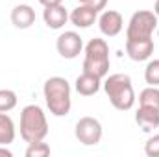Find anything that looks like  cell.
<instances>
[{"mask_svg": "<svg viewBox=\"0 0 159 157\" xmlns=\"http://www.w3.org/2000/svg\"><path fill=\"white\" fill-rule=\"evenodd\" d=\"M44 102L48 111L54 117H67L72 107V98H70V85L69 81L61 76H52L44 81L43 87Z\"/></svg>", "mask_w": 159, "mask_h": 157, "instance_id": "cell-1", "label": "cell"}, {"mask_svg": "<svg viewBox=\"0 0 159 157\" xmlns=\"http://www.w3.org/2000/svg\"><path fill=\"white\" fill-rule=\"evenodd\" d=\"M104 91L111 102V105L119 111H129L135 104V91L131 78L128 74H111L104 81Z\"/></svg>", "mask_w": 159, "mask_h": 157, "instance_id": "cell-2", "label": "cell"}, {"mask_svg": "<svg viewBox=\"0 0 159 157\" xmlns=\"http://www.w3.org/2000/svg\"><path fill=\"white\" fill-rule=\"evenodd\" d=\"M48 135V122L46 115L39 105L30 104L20 111V137L24 142H37L44 141Z\"/></svg>", "mask_w": 159, "mask_h": 157, "instance_id": "cell-3", "label": "cell"}, {"mask_svg": "<svg viewBox=\"0 0 159 157\" xmlns=\"http://www.w3.org/2000/svg\"><path fill=\"white\" fill-rule=\"evenodd\" d=\"M109 44L104 39H91L85 46V59H83V70L96 74L100 78H106L109 72Z\"/></svg>", "mask_w": 159, "mask_h": 157, "instance_id": "cell-4", "label": "cell"}, {"mask_svg": "<svg viewBox=\"0 0 159 157\" xmlns=\"http://www.w3.org/2000/svg\"><path fill=\"white\" fill-rule=\"evenodd\" d=\"M159 24V19L154 11L139 9L131 15L128 28H126V39H152L156 28Z\"/></svg>", "mask_w": 159, "mask_h": 157, "instance_id": "cell-5", "label": "cell"}, {"mask_svg": "<svg viewBox=\"0 0 159 157\" xmlns=\"http://www.w3.org/2000/svg\"><path fill=\"white\" fill-rule=\"evenodd\" d=\"M74 135L78 142H81L83 146H96L102 141L104 129H102V124L94 117H81L76 122Z\"/></svg>", "mask_w": 159, "mask_h": 157, "instance_id": "cell-6", "label": "cell"}, {"mask_svg": "<svg viewBox=\"0 0 159 157\" xmlns=\"http://www.w3.org/2000/svg\"><path fill=\"white\" fill-rule=\"evenodd\" d=\"M57 54L65 59H76L83 50V39L76 32H65L56 41Z\"/></svg>", "mask_w": 159, "mask_h": 157, "instance_id": "cell-7", "label": "cell"}, {"mask_svg": "<svg viewBox=\"0 0 159 157\" xmlns=\"http://www.w3.org/2000/svg\"><path fill=\"white\" fill-rule=\"evenodd\" d=\"M98 28L106 37H117L124 28V19H122V15L119 11L106 9L98 19Z\"/></svg>", "mask_w": 159, "mask_h": 157, "instance_id": "cell-8", "label": "cell"}, {"mask_svg": "<svg viewBox=\"0 0 159 157\" xmlns=\"http://www.w3.org/2000/svg\"><path fill=\"white\" fill-rule=\"evenodd\" d=\"M126 54L133 61H146L154 54V39H126Z\"/></svg>", "mask_w": 159, "mask_h": 157, "instance_id": "cell-9", "label": "cell"}, {"mask_svg": "<svg viewBox=\"0 0 159 157\" xmlns=\"http://www.w3.org/2000/svg\"><path fill=\"white\" fill-rule=\"evenodd\" d=\"M135 122L146 133L157 129L159 128V109L157 107H148V105H139V109L135 113Z\"/></svg>", "mask_w": 159, "mask_h": 157, "instance_id": "cell-10", "label": "cell"}, {"mask_svg": "<svg viewBox=\"0 0 159 157\" xmlns=\"http://www.w3.org/2000/svg\"><path fill=\"white\" fill-rule=\"evenodd\" d=\"M96 19H98V11H94L89 4H80L78 7L72 9V13L69 15V20L76 28H91Z\"/></svg>", "mask_w": 159, "mask_h": 157, "instance_id": "cell-11", "label": "cell"}, {"mask_svg": "<svg viewBox=\"0 0 159 157\" xmlns=\"http://www.w3.org/2000/svg\"><path fill=\"white\" fill-rule=\"evenodd\" d=\"M11 22L19 30H26L35 22V11L28 4H19L11 9Z\"/></svg>", "mask_w": 159, "mask_h": 157, "instance_id": "cell-12", "label": "cell"}, {"mask_svg": "<svg viewBox=\"0 0 159 157\" xmlns=\"http://www.w3.org/2000/svg\"><path fill=\"white\" fill-rule=\"evenodd\" d=\"M43 20H44V24H46L50 30H59V28H63V26L67 24L69 13H67V9L63 7V4H61V6L44 7V11H43Z\"/></svg>", "mask_w": 159, "mask_h": 157, "instance_id": "cell-13", "label": "cell"}, {"mask_svg": "<svg viewBox=\"0 0 159 157\" xmlns=\"http://www.w3.org/2000/svg\"><path fill=\"white\" fill-rule=\"evenodd\" d=\"M100 85H102V78L96 76V74H91V72H81L78 78H76V91H78L81 96H93L100 91Z\"/></svg>", "mask_w": 159, "mask_h": 157, "instance_id": "cell-14", "label": "cell"}, {"mask_svg": "<svg viewBox=\"0 0 159 157\" xmlns=\"http://www.w3.org/2000/svg\"><path fill=\"white\" fill-rule=\"evenodd\" d=\"M15 124L7 113H0V144L7 146L15 141Z\"/></svg>", "mask_w": 159, "mask_h": 157, "instance_id": "cell-15", "label": "cell"}, {"mask_svg": "<svg viewBox=\"0 0 159 157\" xmlns=\"http://www.w3.org/2000/svg\"><path fill=\"white\" fill-rule=\"evenodd\" d=\"M139 105H148V107H157L159 109V89L154 85H148L139 92Z\"/></svg>", "mask_w": 159, "mask_h": 157, "instance_id": "cell-16", "label": "cell"}, {"mask_svg": "<svg viewBox=\"0 0 159 157\" xmlns=\"http://www.w3.org/2000/svg\"><path fill=\"white\" fill-rule=\"evenodd\" d=\"M17 105V94L11 89H0V113H7Z\"/></svg>", "mask_w": 159, "mask_h": 157, "instance_id": "cell-17", "label": "cell"}, {"mask_svg": "<svg viewBox=\"0 0 159 157\" xmlns=\"http://www.w3.org/2000/svg\"><path fill=\"white\" fill-rule=\"evenodd\" d=\"M144 79H146L148 85L159 87V59L148 61V65L144 69Z\"/></svg>", "mask_w": 159, "mask_h": 157, "instance_id": "cell-18", "label": "cell"}, {"mask_svg": "<svg viewBox=\"0 0 159 157\" xmlns=\"http://www.w3.org/2000/svg\"><path fill=\"white\" fill-rule=\"evenodd\" d=\"M50 155V146L43 141L37 142H30L26 148V157H46Z\"/></svg>", "mask_w": 159, "mask_h": 157, "instance_id": "cell-19", "label": "cell"}, {"mask_svg": "<svg viewBox=\"0 0 159 157\" xmlns=\"http://www.w3.org/2000/svg\"><path fill=\"white\" fill-rule=\"evenodd\" d=\"M144 154L148 157H159V133L144 142Z\"/></svg>", "mask_w": 159, "mask_h": 157, "instance_id": "cell-20", "label": "cell"}, {"mask_svg": "<svg viewBox=\"0 0 159 157\" xmlns=\"http://www.w3.org/2000/svg\"><path fill=\"white\" fill-rule=\"evenodd\" d=\"M85 4H89L94 11H102V9H106V6H107V0H87Z\"/></svg>", "mask_w": 159, "mask_h": 157, "instance_id": "cell-21", "label": "cell"}, {"mask_svg": "<svg viewBox=\"0 0 159 157\" xmlns=\"http://www.w3.org/2000/svg\"><path fill=\"white\" fill-rule=\"evenodd\" d=\"M39 4L43 7H52V6H61L63 0H39Z\"/></svg>", "mask_w": 159, "mask_h": 157, "instance_id": "cell-22", "label": "cell"}, {"mask_svg": "<svg viewBox=\"0 0 159 157\" xmlns=\"http://www.w3.org/2000/svg\"><path fill=\"white\" fill-rule=\"evenodd\" d=\"M0 155H4V157H11L13 154H11V152H9V150H7L6 146H2V144H0Z\"/></svg>", "mask_w": 159, "mask_h": 157, "instance_id": "cell-23", "label": "cell"}, {"mask_svg": "<svg viewBox=\"0 0 159 157\" xmlns=\"http://www.w3.org/2000/svg\"><path fill=\"white\" fill-rule=\"evenodd\" d=\"M154 13H156V17L159 19V0H156V4H154Z\"/></svg>", "mask_w": 159, "mask_h": 157, "instance_id": "cell-24", "label": "cell"}, {"mask_svg": "<svg viewBox=\"0 0 159 157\" xmlns=\"http://www.w3.org/2000/svg\"><path fill=\"white\" fill-rule=\"evenodd\" d=\"M80 4H85V2H87V0H78Z\"/></svg>", "mask_w": 159, "mask_h": 157, "instance_id": "cell-25", "label": "cell"}, {"mask_svg": "<svg viewBox=\"0 0 159 157\" xmlns=\"http://www.w3.org/2000/svg\"><path fill=\"white\" fill-rule=\"evenodd\" d=\"M157 37H159V26H157Z\"/></svg>", "mask_w": 159, "mask_h": 157, "instance_id": "cell-26", "label": "cell"}]
</instances>
